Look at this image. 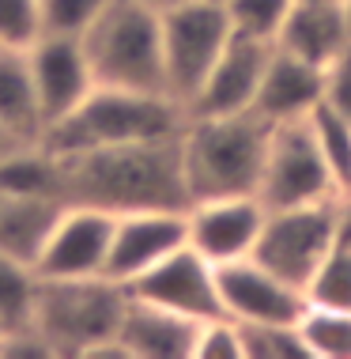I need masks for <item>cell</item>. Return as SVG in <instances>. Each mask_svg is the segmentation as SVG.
<instances>
[{
    "mask_svg": "<svg viewBox=\"0 0 351 359\" xmlns=\"http://www.w3.org/2000/svg\"><path fill=\"white\" fill-rule=\"evenodd\" d=\"M268 53H272L268 42H257V38H246V34H230L216 69L200 83L197 99L189 102V118H223V114L253 110Z\"/></svg>",
    "mask_w": 351,
    "mask_h": 359,
    "instance_id": "obj_15",
    "label": "cell"
},
{
    "mask_svg": "<svg viewBox=\"0 0 351 359\" xmlns=\"http://www.w3.org/2000/svg\"><path fill=\"white\" fill-rule=\"evenodd\" d=\"M193 359H242V325L230 314L204 318L197 329Z\"/></svg>",
    "mask_w": 351,
    "mask_h": 359,
    "instance_id": "obj_29",
    "label": "cell"
},
{
    "mask_svg": "<svg viewBox=\"0 0 351 359\" xmlns=\"http://www.w3.org/2000/svg\"><path fill=\"white\" fill-rule=\"evenodd\" d=\"M268 208L257 193H234V197H208L193 201L185 208L189 223V246L212 265L253 257L257 238L265 231Z\"/></svg>",
    "mask_w": 351,
    "mask_h": 359,
    "instance_id": "obj_10",
    "label": "cell"
},
{
    "mask_svg": "<svg viewBox=\"0 0 351 359\" xmlns=\"http://www.w3.org/2000/svg\"><path fill=\"white\" fill-rule=\"evenodd\" d=\"M197 318L174 314V310L140 303L129 295L117 341L125 344L129 359H193V344H197Z\"/></svg>",
    "mask_w": 351,
    "mask_h": 359,
    "instance_id": "obj_17",
    "label": "cell"
},
{
    "mask_svg": "<svg viewBox=\"0 0 351 359\" xmlns=\"http://www.w3.org/2000/svg\"><path fill=\"white\" fill-rule=\"evenodd\" d=\"M310 306L351 310V246H333L302 287Z\"/></svg>",
    "mask_w": 351,
    "mask_h": 359,
    "instance_id": "obj_24",
    "label": "cell"
},
{
    "mask_svg": "<svg viewBox=\"0 0 351 359\" xmlns=\"http://www.w3.org/2000/svg\"><path fill=\"white\" fill-rule=\"evenodd\" d=\"M234 27L223 0H181L163 12V76L167 95H174L185 110L197 99L200 83L216 69L227 50Z\"/></svg>",
    "mask_w": 351,
    "mask_h": 359,
    "instance_id": "obj_6",
    "label": "cell"
},
{
    "mask_svg": "<svg viewBox=\"0 0 351 359\" xmlns=\"http://www.w3.org/2000/svg\"><path fill=\"white\" fill-rule=\"evenodd\" d=\"M57 159L64 174V201L76 205H95L113 216L148 208H189L181 137L110 144Z\"/></svg>",
    "mask_w": 351,
    "mask_h": 359,
    "instance_id": "obj_1",
    "label": "cell"
},
{
    "mask_svg": "<svg viewBox=\"0 0 351 359\" xmlns=\"http://www.w3.org/2000/svg\"><path fill=\"white\" fill-rule=\"evenodd\" d=\"M0 333H4V329H0Z\"/></svg>",
    "mask_w": 351,
    "mask_h": 359,
    "instance_id": "obj_36",
    "label": "cell"
},
{
    "mask_svg": "<svg viewBox=\"0 0 351 359\" xmlns=\"http://www.w3.org/2000/svg\"><path fill=\"white\" fill-rule=\"evenodd\" d=\"M298 333L310 348V359H351V310L306 303Z\"/></svg>",
    "mask_w": 351,
    "mask_h": 359,
    "instance_id": "obj_22",
    "label": "cell"
},
{
    "mask_svg": "<svg viewBox=\"0 0 351 359\" xmlns=\"http://www.w3.org/2000/svg\"><path fill=\"white\" fill-rule=\"evenodd\" d=\"M113 212L95 205H68L57 212L50 235L34 257V269L42 280H80V276H106L113 235Z\"/></svg>",
    "mask_w": 351,
    "mask_h": 359,
    "instance_id": "obj_9",
    "label": "cell"
},
{
    "mask_svg": "<svg viewBox=\"0 0 351 359\" xmlns=\"http://www.w3.org/2000/svg\"><path fill=\"white\" fill-rule=\"evenodd\" d=\"M125 306H129V287L110 276L42 280L34 303V325L53 344L57 359H83L95 344L117 337Z\"/></svg>",
    "mask_w": 351,
    "mask_h": 359,
    "instance_id": "obj_5",
    "label": "cell"
},
{
    "mask_svg": "<svg viewBox=\"0 0 351 359\" xmlns=\"http://www.w3.org/2000/svg\"><path fill=\"white\" fill-rule=\"evenodd\" d=\"M295 4H336V0H295Z\"/></svg>",
    "mask_w": 351,
    "mask_h": 359,
    "instance_id": "obj_35",
    "label": "cell"
},
{
    "mask_svg": "<svg viewBox=\"0 0 351 359\" xmlns=\"http://www.w3.org/2000/svg\"><path fill=\"white\" fill-rule=\"evenodd\" d=\"M242 359H310V348L298 333V322L242 325Z\"/></svg>",
    "mask_w": 351,
    "mask_h": 359,
    "instance_id": "obj_26",
    "label": "cell"
},
{
    "mask_svg": "<svg viewBox=\"0 0 351 359\" xmlns=\"http://www.w3.org/2000/svg\"><path fill=\"white\" fill-rule=\"evenodd\" d=\"M321 102L351 121V46L325 69V95H321Z\"/></svg>",
    "mask_w": 351,
    "mask_h": 359,
    "instance_id": "obj_31",
    "label": "cell"
},
{
    "mask_svg": "<svg viewBox=\"0 0 351 359\" xmlns=\"http://www.w3.org/2000/svg\"><path fill=\"white\" fill-rule=\"evenodd\" d=\"M189 242V223L185 208H148V212H121L113 219L110 257H106V276L129 287L140 273H148L155 261L174 254Z\"/></svg>",
    "mask_w": 351,
    "mask_h": 359,
    "instance_id": "obj_13",
    "label": "cell"
},
{
    "mask_svg": "<svg viewBox=\"0 0 351 359\" xmlns=\"http://www.w3.org/2000/svg\"><path fill=\"white\" fill-rule=\"evenodd\" d=\"M129 295L140 303L174 310L185 318H216L223 314L219 303V287H216V265L208 257H200L197 250L185 242L174 254H167L163 261H155L148 273H140L129 284Z\"/></svg>",
    "mask_w": 351,
    "mask_h": 359,
    "instance_id": "obj_11",
    "label": "cell"
},
{
    "mask_svg": "<svg viewBox=\"0 0 351 359\" xmlns=\"http://www.w3.org/2000/svg\"><path fill=\"white\" fill-rule=\"evenodd\" d=\"M344 27H347V42H351V0H344Z\"/></svg>",
    "mask_w": 351,
    "mask_h": 359,
    "instance_id": "obj_34",
    "label": "cell"
},
{
    "mask_svg": "<svg viewBox=\"0 0 351 359\" xmlns=\"http://www.w3.org/2000/svg\"><path fill=\"white\" fill-rule=\"evenodd\" d=\"M272 125L261 114H223V118H189L181 129V170L193 201L257 193L265 170Z\"/></svg>",
    "mask_w": 351,
    "mask_h": 359,
    "instance_id": "obj_3",
    "label": "cell"
},
{
    "mask_svg": "<svg viewBox=\"0 0 351 359\" xmlns=\"http://www.w3.org/2000/svg\"><path fill=\"white\" fill-rule=\"evenodd\" d=\"M61 201H42V197H19V193L0 189V254L23 257L34 265L38 250L50 235Z\"/></svg>",
    "mask_w": 351,
    "mask_h": 359,
    "instance_id": "obj_20",
    "label": "cell"
},
{
    "mask_svg": "<svg viewBox=\"0 0 351 359\" xmlns=\"http://www.w3.org/2000/svg\"><path fill=\"white\" fill-rule=\"evenodd\" d=\"M257 197L265 201L268 212L317 205V201L340 197V189L325 167V159H321V148H317L314 133H310L306 118L272 125Z\"/></svg>",
    "mask_w": 351,
    "mask_h": 359,
    "instance_id": "obj_8",
    "label": "cell"
},
{
    "mask_svg": "<svg viewBox=\"0 0 351 359\" xmlns=\"http://www.w3.org/2000/svg\"><path fill=\"white\" fill-rule=\"evenodd\" d=\"M95 83L167 91L163 76V12L140 0H110L80 38Z\"/></svg>",
    "mask_w": 351,
    "mask_h": 359,
    "instance_id": "obj_4",
    "label": "cell"
},
{
    "mask_svg": "<svg viewBox=\"0 0 351 359\" xmlns=\"http://www.w3.org/2000/svg\"><path fill=\"white\" fill-rule=\"evenodd\" d=\"M38 284L42 276L31 261L0 254V329H19L34 322Z\"/></svg>",
    "mask_w": 351,
    "mask_h": 359,
    "instance_id": "obj_21",
    "label": "cell"
},
{
    "mask_svg": "<svg viewBox=\"0 0 351 359\" xmlns=\"http://www.w3.org/2000/svg\"><path fill=\"white\" fill-rule=\"evenodd\" d=\"M38 4H42V34L83 38L110 0H38Z\"/></svg>",
    "mask_w": 351,
    "mask_h": 359,
    "instance_id": "obj_27",
    "label": "cell"
},
{
    "mask_svg": "<svg viewBox=\"0 0 351 359\" xmlns=\"http://www.w3.org/2000/svg\"><path fill=\"white\" fill-rule=\"evenodd\" d=\"M216 287L223 314H230L242 325H291L306 310L302 287L280 280L253 257L216 265Z\"/></svg>",
    "mask_w": 351,
    "mask_h": 359,
    "instance_id": "obj_12",
    "label": "cell"
},
{
    "mask_svg": "<svg viewBox=\"0 0 351 359\" xmlns=\"http://www.w3.org/2000/svg\"><path fill=\"white\" fill-rule=\"evenodd\" d=\"M140 4H148V8H155V12H167V8H174V4H181V0H140Z\"/></svg>",
    "mask_w": 351,
    "mask_h": 359,
    "instance_id": "obj_32",
    "label": "cell"
},
{
    "mask_svg": "<svg viewBox=\"0 0 351 359\" xmlns=\"http://www.w3.org/2000/svg\"><path fill=\"white\" fill-rule=\"evenodd\" d=\"M42 38L38 0H0V50H31Z\"/></svg>",
    "mask_w": 351,
    "mask_h": 359,
    "instance_id": "obj_28",
    "label": "cell"
},
{
    "mask_svg": "<svg viewBox=\"0 0 351 359\" xmlns=\"http://www.w3.org/2000/svg\"><path fill=\"white\" fill-rule=\"evenodd\" d=\"M276 46L317 65V69H329L351 46L344 27V0H336V4H295Z\"/></svg>",
    "mask_w": 351,
    "mask_h": 359,
    "instance_id": "obj_18",
    "label": "cell"
},
{
    "mask_svg": "<svg viewBox=\"0 0 351 359\" xmlns=\"http://www.w3.org/2000/svg\"><path fill=\"white\" fill-rule=\"evenodd\" d=\"M336 201L340 197L298 208H272L257 250H253V261H261L287 284L306 287L314 269L336 246Z\"/></svg>",
    "mask_w": 351,
    "mask_h": 359,
    "instance_id": "obj_7",
    "label": "cell"
},
{
    "mask_svg": "<svg viewBox=\"0 0 351 359\" xmlns=\"http://www.w3.org/2000/svg\"><path fill=\"white\" fill-rule=\"evenodd\" d=\"M12 148H19V144H15L12 137H8V133H4V129H0V159H4V155H8V151H12Z\"/></svg>",
    "mask_w": 351,
    "mask_h": 359,
    "instance_id": "obj_33",
    "label": "cell"
},
{
    "mask_svg": "<svg viewBox=\"0 0 351 359\" xmlns=\"http://www.w3.org/2000/svg\"><path fill=\"white\" fill-rule=\"evenodd\" d=\"M321 95H325V69L272 46L257 99H253V114H261L268 125L302 121L317 110Z\"/></svg>",
    "mask_w": 351,
    "mask_h": 359,
    "instance_id": "obj_16",
    "label": "cell"
},
{
    "mask_svg": "<svg viewBox=\"0 0 351 359\" xmlns=\"http://www.w3.org/2000/svg\"><path fill=\"white\" fill-rule=\"evenodd\" d=\"M306 121H310V133H314L321 159H325L329 174H333L336 189L351 193V121L340 118L336 110H329L325 102H317V110Z\"/></svg>",
    "mask_w": 351,
    "mask_h": 359,
    "instance_id": "obj_23",
    "label": "cell"
},
{
    "mask_svg": "<svg viewBox=\"0 0 351 359\" xmlns=\"http://www.w3.org/2000/svg\"><path fill=\"white\" fill-rule=\"evenodd\" d=\"M27 61H31V80H34V95H38V106H42L46 129L53 121H61L64 114H72L95 91V72L80 38L42 34L27 50Z\"/></svg>",
    "mask_w": 351,
    "mask_h": 359,
    "instance_id": "obj_14",
    "label": "cell"
},
{
    "mask_svg": "<svg viewBox=\"0 0 351 359\" xmlns=\"http://www.w3.org/2000/svg\"><path fill=\"white\" fill-rule=\"evenodd\" d=\"M0 129L15 144H42L46 118L34 95L27 50H0Z\"/></svg>",
    "mask_w": 351,
    "mask_h": 359,
    "instance_id": "obj_19",
    "label": "cell"
},
{
    "mask_svg": "<svg viewBox=\"0 0 351 359\" xmlns=\"http://www.w3.org/2000/svg\"><path fill=\"white\" fill-rule=\"evenodd\" d=\"M223 4H227L234 34H246V38H257V42L276 46L295 0H223Z\"/></svg>",
    "mask_w": 351,
    "mask_h": 359,
    "instance_id": "obj_25",
    "label": "cell"
},
{
    "mask_svg": "<svg viewBox=\"0 0 351 359\" xmlns=\"http://www.w3.org/2000/svg\"><path fill=\"white\" fill-rule=\"evenodd\" d=\"M0 359H57V352L42 337V329L31 322V325L4 329L0 333Z\"/></svg>",
    "mask_w": 351,
    "mask_h": 359,
    "instance_id": "obj_30",
    "label": "cell"
},
{
    "mask_svg": "<svg viewBox=\"0 0 351 359\" xmlns=\"http://www.w3.org/2000/svg\"><path fill=\"white\" fill-rule=\"evenodd\" d=\"M189 110L167 91H132V87H102L53 121L42 137V148L53 155H80L110 144H136V140H170L181 137Z\"/></svg>",
    "mask_w": 351,
    "mask_h": 359,
    "instance_id": "obj_2",
    "label": "cell"
}]
</instances>
